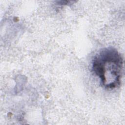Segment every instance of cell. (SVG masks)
<instances>
[{
  "instance_id": "cell-1",
  "label": "cell",
  "mask_w": 125,
  "mask_h": 125,
  "mask_svg": "<svg viewBox=\"0 0 125 125\" xmlns=\"http://www.w3.org/2000/svg\"><path fill=\"white\" fill-rule=\"evenodd\" d=\"M123 68L121 55L114 48L108 47L102 49L94 57L92 68L106 88L119 86Z\"/></svg>"
}]
</instances>
